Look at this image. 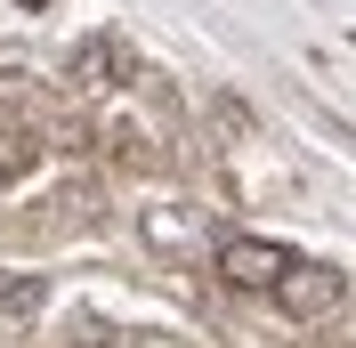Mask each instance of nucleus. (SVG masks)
I'll return each mask as SVG.
<instances>
[{
  "label": "nucleus",
  "mask_w": 356,
  "mask_h": 348,
  "mask_svg": "<svg viewBox=\"0 0 356 348\" xmlns=\"http://www.w3.org/2000/svg\"><path fill=\"white\" fill-rule=\"evenodd\" d=\"M340 267L332 260H284V276H275V308H284L291 324H316V316H332L340 308Z\"/></svg>",
  "instance_id": "nucleus-1"
},
{
  "label": "nucleus",
  "mask_w": 356,
  "mask_h": 348,
  "mask_svg": "<svg viewBox=\"0 0 356 348\" xmlns=\"http://www.w3.org/2000/svg\"><path fill=\"white\" fill-rule=\"evenodd\" d=\"M284 243L267 235H227L219 243V283H235V292H275V276H284Z\"/></svg>",
  "instance_id": "nucleus-2"
},
{
  "label": "nucleus",
  "mask_w": 356,
  "mask_h": 348,
  "mask_svg": "<svg viewBox=\"0 0 356 348\" xmlns=\"http://www.w3.org/2000/svg\"><path fill=\"white\" fill-rule=\"evenodd\" d=\"M138 235L154 243V251H195V243L211 235V219H202L195 203H146V211H138Z\"/></svg>",
  "instance_id": "nucleus-3"
},
{
  "label": "nucleus",
  "mask_w": 356,
  "mask_h": 348,
  "mask_svg": "<svg viewBox=\"0 0 356 348\" xmlns=\"http://www.w3.org/2000/svg\"><path fill=\"white\" fill-rule=\"evenodd\" d=\"M41 162V146H33V130H17V122H0V187H17L24 171Z\"/></svg>",
  "instance_id": "nucleus-4"
},
{
  "label": "nucleus",
  "mask_w": 356,
  "mask_h": 348,
  "mask_svg": "<svg viewBox=\"0 0 356 348\" xmlns=\"http://www.w3.org/2000/svg\"><path fill=\"white\" fill-rule=\"evenodd\" d=\"M106 65H113V49L106 41H81L73 49V89H106Z\"/></svg>",
  "instance_id": "nucleus-5"
},
{
  "label": "nucleus",
  "mask_w": 356,
  "mask_h": 348,
  "mask_svg": "<svg viewBox=\"0 0 356 348\" xmlns=\"http://www.w3.org/2000/svg\"><path fill=\"white\" fill-rule=\"evenodd\" d=\"M41 300H49V292H41L33 276H24V283H0V316H17V324H24V316H41Z\"/></svg>",
  "instance_id": "nucleus-6"
},
{
  "label": "nucleus",
  "mask_w": 356,
  "mask_h": 348,
  "mask_svg": "<svg viewBox=\"0 0 356 348\" xmlns=\"http://www.w3.org/2000/svg\"><path fill=\"white\" fill-rule=\"evenodd\" d=\"M113 348H178L170 332H138V340H113Z\"/></svg>",
  "instance_id": "nucleus-7"
}]
</instances>
